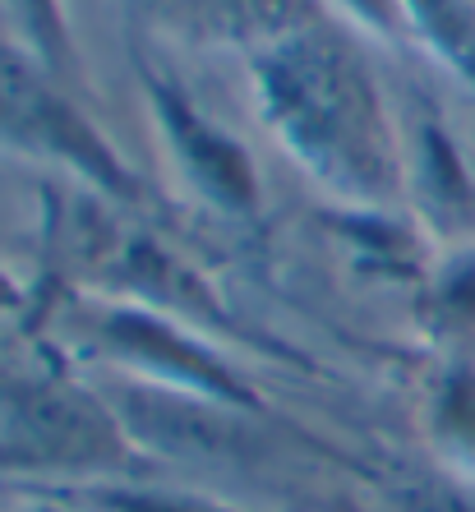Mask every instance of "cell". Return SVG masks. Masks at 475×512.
<instances>
[{
  "label": "cell",
  "instance_id": "277c9868",
  "mask_svg": "<svg viewBox=\"0 0 475 512\" xmlns=\"http://www.w3.org/2000/svg\"><path fill=\"white\" fill-rule=\"evenodd\" d=\"M70 508L84 512H240L199 494H171V489L143 485H84L70 494Z\"/></svg>",
  "mask_w": 475,
  "mask_h": 512
},
{
  "label": "cell",
  "instance_id": "3957f363",
  "mask_svg": "<svg viewBox=\"0 0 475 512\" xmlns=\"http://www.w3.org/2000/svg\"><path fill=\"white\" fill-rule=\"evenodd\" d=\"M0 134H10L14 143H28L37 153L70 162V167H79L97 185H107V190H120V194L134 190L125 167H116V157L93 139V130L84 120H74L60 97H51L33 74L19 70L5 56H0Z\"/></svg>",
  "mask_w": 475,
  "mask_h": 512
},
{
  "label": "cell",
  "instance_id": "7a4b0ae2",
  "mask_svg": "<svg viewBox=\"0 0 475 512\" xmlns=\"http://www.w3.org/2000/svg\"><path fill=\"white\" fill-rule=\"evenodd\" d=\"M0 466L97 476L125 466V434L93 397L65 383H28L0 406Z\"/></svg>",
  "mask_w": 475,
  "mask_h": 512
},
{
  "label": "cell",
  "instance_id": "6da1fadb",
  "mask_svg": "<svg viewBox=\"0 0 475 512\" xmlns=\"http://www.w3.org/2000/svg\"><path fill=\"white\" fill-rule=\"evenodd\" d=\"M282 120L296 148L346 190H374L383 180V153L374 134V111L346 60L333 51L300 47L277 65Z\"/></svg>",
  "mask_w": 475,
  "mask_h": 512
},
{
  "label": "cell",
  "instance_id": "5b68a950",
  "mask_svg": "<svg viewBox=\"0 0 475 512\" xmlns=\"http://www.w3.org/2000/svg\"><path fill=\"white\" fill-rule=\"evenodd\" d=\"M37 512H56V508H37Z\"/></svg>",
  "mask_w": 475,
  "mask_h": 512
}]
</instances>
